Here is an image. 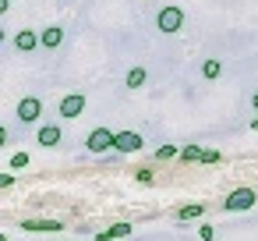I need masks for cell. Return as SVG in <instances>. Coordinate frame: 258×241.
Here are the masks:
<instances>
[{"label":"cell","mask_w":258,"mask_h":241,"mask_svg":"<svg viewBox=\"0 0 258 241\" xmlns=\"http://www.w3.org/2000/svg\"><path fill=\"white\" fill-rule=\"evenodd\" d=\"M11 167H15V170H18V167H29V153H15V156H11Z\"/></svg>","instance_id":"obj_18"},{"label":"cell","mask_w":258,"mask_h":241,"mask_svg":"<svg viewBox=\"0 0 258 241\" xmlns=\"http://www.w3.org/2000/svg\"><path fill=\"white\" fill-rule=\"evenodd\" d=\"M202 75H205V78H209V82H212V78H219V75H223V64H219V61H212V57H209V61H205V64H202Z\"/></svg>","instance_id":"obj_15"},{"label":"cell","mask_w":258,"mask_h":241,"mask_svg":"<svg viewBox=\"0 0 258 241\" xmlns=\"http://www.w3.org/2000/svg\"><path fill=\"white\" fill-rule=\"evenodd\" d=\"M82 114H85V96L82 92H68L60 100V117L71 121V117H82Z\"/></svg>","instance_id":"obj_5"},{"label":"cell","mask_w":258,"mask_h":241,"mask_svg":"<svg viewBox=\"0 0 258 241\" xmlns=\"http://www.w3.org/2000/svg\"><path fill=\"white\" fill-rule=\"evenodd\" d=\"M198 237H202V241H212V237H216V230H212L209 223H202V227H198Z\"/></svg>","instance_id":"obj_19"},{"label":"cell","mask_w":258,"mask_h":241,"mask_svg":"<svg viewBox=\"0 0 258 241\" xmlns=\"http://www.w3.org/2000/svg\"><path fill=\"white\" fill-rule=\"evenodd\" d=\"M57 241H64V237H57Z\"/></svg>","instance_id":"obj_24"},{"label":"cell","mask_w":258,"mask_h":241,"mask_svg":"<svg viewBox=\"0 0 258 241\" xmlns=\"http://www.w3.org/2000/svg\"><path fill=\"white\" fill-rule=\"evenodd\" d=\"M142 146H145V138L138 131H117V138H113V153H142Z\"/></svg>","instance_id":"obj_4"},{"label":"cell","mask_w":258,"mask_h":241,"mask_svg":"<svg viewBox=\"0 0 258 241\" xmlns=\"http://www.w3.org/2000/svg\"><path fill=\"white\" fill-rule=\"evenodd\" d=\"M39 114H43V103H39V96H25V100L18 103V121L32 124V121H39Z\"/></svg>","instance_id":"obj_6"},{"label":"cell","mask_w":258,"mask_h":241,"mask_svg":"<svg viewBox=\"0 0 258 241\" xmlns=\"http://www.w3.org/2000/svg\"><path fill=\"white\" fill-rule=\"evenodd\" d=\"M156 25H159V32H180V25H184V11H180V8H163L159 18H156Z\"/></svg>","instance_id":"obj_3"},{"label":"cell","mask_w":258,"mask_h":241,"mask_svg":"<svg viewBox=\"0 0 258 241\" xmlns=\"http://www.w3.org/2000/svg\"><path fill=\"white\" fill-rule=\"evenodd\" d=\"M22 227L25 230H46V234H60L64 230L60 220H22Z\"/></svg>","instance_id":"obj_9"},{"label":"cell","mask_w":258,"mask_h":241,"mask_svg":"<svg viewBox=\"0 0 258 241\" xmlns=\"http://www.w3.org/2000/svg\"><path fill=\"white\" fill-rule=\"evenodd\" d=\"M113 138H117V131H110V128H96V131L89 135L85 149H89V153H110V149H113Z\"/></svg>","instance_id":"obj_2"},{"label":"cell","mask_w":258,"mask_h":241,"mask_svg":"<svg viewBox=\"0 0 258 241\" xmlns=\"http://www.w3.org/2000/svg\"><path fill=\"white\" fill-rule=\"evenodd\" d=\"M202 156H205V149H198V146H184L180 149V160L184 163H202Z\"/></svg>","instance_id":"obj_14"},{"label":"cell","mask_w":258,"mask_h":241,"mask_svg":"<svg viewBox=\"0 0 258 241\" xmlns=\"http://www.w3.org/2000/svg\"><path fill=\"white\" fill-rule=\"evenodd\" d=\"M219 160H223L219 149H205V156H202V163H219Z\"/></svg>","instance_id":"obj_17"},{"label":"cell","mask_w":258,"mask_h":241,"mask_svg":"<svg viewBox=\"0 0 258 241\" xmlns=\"http://www.w3.org/2000/svg\"><path fill=\"white\" fill-rule=\"evenodd\" d=\"M15 46H18L22 54H32L36 46H43V36H39V32H32V29H22V32L15 36Z\"/></svg>","instance_id":"obj_7"},{"label":"cell","mask_w":258,"mask_h":241,"mask_svg":"<svg viewBox=\"0 0 258 241\" xmlns=\"http://www.w3.org/2000/svg\"><path fill=\"white\" fill-rule=\"evenodd\" d=\"M15 184V174H0V188H11Z\"/></svg>","instance_id":"obj_21"},{"label":"cell","mask_w":258,"mask_h":241,"mask_svg":"<svg viewBox=\"0 0 258 241\" xmlns=\"http://www.w3.org/2000/svg\"><path fill=\"white\" fill-rule=\"evenodd\" d=\"M251 128H254V131H258V117H254V121H251Z\"/></svg>","instance_id":"obj_23"},{"label":"cell","mask_w":258,"mask_h":241,"mask_svg":"<svg viewBox=\"0 0 258 241\" xmlns=\"http://www.w3.org/2000/svg\"><path fill=\"white\" fill-rule=\"evenodd\" d=\"M138 181H142V184H152V170L142 167V170H138Z\"/></svg>","instance_id":"obj_20"},{"label":"cell","mask_w":258,"mask_h":241,"mask_svg":"<svg viewBox=\"0 0 258 241\" xmlns=\"http://www.w3.org/2000/svg\"><path fill=\"white\" fill-rule=\"evenodd\" d=\"M254 202H258V191L254 188H237V191H230L223 199V209L226 213H247V209H254Z\"/></svg>","instance_id":"obj_1"},{"label":"cell","mask_w":258,"mask_h":241,"mask_svg":"<svg viewBox=\"0 0 258 241\" xmlns=\"http://www.w3.org/2000/svg\"><path fill=\"white\" fill-rule=\"evenodd\" d=\"M60 124H43L39 128V135H36V142L43 146V149H53V146H60Z\"/></svg>","instance_id":"obj_8"},{"label":"cell","mask_w":258,"mask_h":241,"mask_svg":"<svg viewBox=\"0 0 258 241\" xmlns=\"http://www.w3.org/2000/svg\"><path fill=\"white\" fill-rule=\"evenodd\" d=\"M251 103H254V110H258V89H254V96H251Z\"/></svg>","instance_id":"obj_22"},{"label":"cell","mask_w":258,"mask_h":241,"mask_svg":"<svg viewBox=\"0 0 258 241\" xmlns=\"http://www.w3.org/2000/svg\"><path fill=\"white\" fill-rule=\"evenodd\" d=\"M156 160H163V163H166V160H180V149L166 142V146H159V149H156Z\"/></svg>","instance_id":"obj_16"},{"label":"cell","mask_w":258,"mask_h":241,"mask_svg":"<svg viewBox=\"0 0 258 241\" xmlns=\"http://www.w3.org/2000/svg\"><path fill=\"white\" fill-rule=\"evenodd\" d=\"M202 216H205V206H202V202H187L184 209H177V220H180V223H187V220H202Z\"/></svg>","instance_id":"obj_12"},{"label":"cell","mask_w":258,"mask_h":241,"mask_svg":"<svg viewBox=\"0 0 258 241\" xmlns=\"http://www.w3.org/2000/svg\"><path fill=\"white\" fill-rule=\"evenodd\" d=\"M60 43H64V29H60V25L43 29V46H46V50H57Z\"/></svg>","instance_id":"obj_11"},{"label":"cell","mask_w":258,"mask_h":241,"mask_svg":"<svg viewBox=\"0 0 258 241\" xmlns=\"http://www.w3.org/2000/svg\"><path fill=\"white\" fill-rule=\"evenodd\" d=\"M145 78H149V71H145V68H131L124 82H127V89H142V85H145Z\"/></svg>","instance_id":"obj_13"},{"label":"cell","mask_w":258,"mask_h":241,"mask_svg":"<svg viewBox=\"0 0 258 241\" xmlns=\"http://www.w3.org/2000/svg\"><path fill=\"white\" fill-rule=\"evenodd\" d=\"M127 234H131V223H113V227L99 230L96 241H117V237H127Z\"/></svg>","instance_id":"obj_10"}]
</instances>
